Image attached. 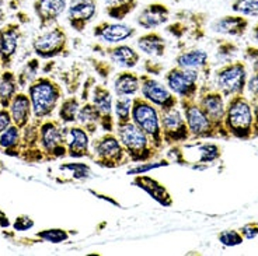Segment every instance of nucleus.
Masks as SVG:
<instances>
[{"instance_id":"obj_1","label":"nucleus","mask_w":258,"mask_h":256,"mask_svg":"<svg viewBox=\"0 0 258 256\" xmlns=\"http://www.w3.org/2000/svg\"><path fill=\"white\" fill-rule=\"evenodd\" d=\"M28 97L32 105V118L48 119L63 98V90L51 77H37L28 86Z\"/></svg>"},{"instance_id":"obj_2","label":"nucleus","mask_w":258,"mask_h":256,"mask_svg":"<svg viewBox=\"0 0 258 256\" xmlns=\"http://www.w3.org/2000/svg\"><path fill=\"white\" fill-rule=\"evenodd\" d=\"M252 107L250 100L241 96H234L226 103L225 129L229 137L237 140H251Z\"/></svg>"},{"instance_id":"obj_3","label":"nucleus","mask_w":258,"mask_h":256,"mask_svg":"<svg viewBox=\"0 0 258 256\" xmlns=\"http://www.w3.org/2000/svg\"><path fill=\"white\" fill-rule=\"evenodd\" d=\"M115 133L128 154L131 162L139 164L145 161L156 160L159 157L160 151L152 146L148 136L132 121L126 123H116Z\"/></svg>"},{"instance_id":"obj_4","label":"nucleus","mask_w":258,"mask_h":256,"mask_svg":"<svg viewBox=\"0 0 258 256\" xmlns=\"http://www.w3.org/2000/svg\"><path fill=\"white\" fill-rule=\"evenodd\" d=\"M131 121L148 136L152 146L156 150H159L161 153L166 148L163 143V136H161L160 111L153 104L149 103L148 100H145L142 96L134 97Z\"/></svg>"},{"instance_id":"obj_5","label":"nucleus","mask_w":258,"mask_h":256,"mask_svg":"<svg viewBox=\"0 0 258 256\" xmlns=\"http://www.w3.org/2000/svg\"><path fill=\"white\" fill-rule=\"evenodd\" d=\"M91 150L94 155L93 162H96V165L101 168L115 169L131 162L128 154L115 133L104 132V135L93 139Z\"/></svg>"},{"instance_id":"obj_6","label":"nucleus","mask_w":258,"mask_h":256,"mask_svg":"<svg viewBox=\"0 0 258 256\" xmlns=\"http://www.w3.org/2000/svg\"><path fill=\"white\" fill-rule=\"evenodd\" d=\"M32 51L39 59L69 56V37L62 26H52L32 39Z\"/></svg>"},{"instance_id":"obj_7","label":"nucleus","mask_w":258,"mask_h":256,"mask_svg":"<svg viewBox=\"0 0 258 256\" xmlns=\"http://www.w3.org/2000/svg\"><path fill=\"white\" fill-rule=\"evenodd\" d=\"M207 14L192 10H178L174 13V21L166 27V31L178 39V45L182 41H200L205 37Z\"/></svg>"},{"instance_id":"obj_8","label":"nucleus","mask_w":258,"mask_h":256,"mask_svg":"<svg viewBox=\"0 0 258 256\" xmlns=\"http://www.w3.org/2000/svg\"><path fill=\"white\" fill-rule=\"evenodd\" d=\"M39 147L45 154L46 161L68 157L64 125L59 119H42L39 125Z\"/></svg>"},{"instance_id":"obj_9","label":"nucleus","mask_w":258,"mask_h":256,"mask_svg":"<svg viewBox=\"0 0 258 256\" xmlns=\"http://www.w3.org/2000/svg\"><path fill=\"white\" fill-rule=\"evenodd\" d=\"M215 83L216 90H219L226 98L244 94L247 86V69L244 62L234 60L223 64L216 70Z\"/></svg>"},{"instance_id":"obj_10","label":"nucleus","mask_w":258,"mask_h":256,"mask_svg":"<svg viewBox=\"0 0 258 256\" xmlns=\"http://www.w3.org/2000/svg\"><path fill=\"white\" fill-rule=\"evenodd\" d=\"M197 103L200 105V108L204 111V114L208 116V119L212 122L219 137L229 139V135L225 129L226 103L223 94L219 90L209 89L204 84L202 89H200Z\"/></svg>"},{"instance_id":"obj_11","label":"nucleus","mask_w":258,"mask_h":256,"mask_svg":"<svg viewBox=\"0 0 258 256\" xmlns=\"http://www.w3.org/2000/svg\"><path fill=\"white\" fill-rule=\"evenodd\" d=\"M201 71L174 66L164 73V83L178 100H197Z\"/></svg>"},{"instance_id":"obj_12","label":"nucleus","mask_w":258,"mask_h":256,"mask_svg":"<svg viewBox=\"0 0 258 256\" xmlns=\"http://www.w3.org/2000/svg\"><path fill=\"white\" fill-rule=\"evenodd\" d=\"M178 107L182 111L187 126L191 133V140H204V139H218L219 135L208 119L204 111L200 108L197 100H180Z\"/></svg>"},{"instance_id":"obj_13","label":"nucleus","mask_w":258,"mask_h":256,"mask_svg":"<svg viewBox=\"0 0 258 256\" xmlns=\"http://www.w3.org/2000/svg\"><path fill=\"white\" fill-rule=\"evenodd\" d=\"M160 125L163 143L166 148L173 144H185L191 140L187 122L178 107L166 112H160Z\"/></svg>"},{"instance_id":"obj_14","label":"nucleus","mask_w":258,"mask_h":256,"mask_svg":"<svg viewBox=\"0 0 258 256\" xmlns=\"http://www.w3.org/2000/svg\"><path fill=\"white\" fill-rule=\"evenodd\" d=\"M139 77H141V94L145 100H148L149 103L157 107L160 112H166L178 107L180 104L178 97L173 94L166 84L160 83L149 73H142L139 74Z\"/></svg>"},{"instance_id":"obj_15","label":"nucleus","mask_w":258,"mask_h":256,"mask_svg":"<svg viewBox=\"0 0 258 256\" xmlns=\"http://www.w3.org/2000/svg\"><path fill=\"white\" fill-rule=\"evenodd\" d=\"M91 104L98 116V125L104 132L115 133V115H114V100L112 93L104 83L94 84L91 91Z\"/></svg>"},{"instance_id":"obj_16","label":"nucleus","mask_w":258,"mask_h":256,"mask_svg":"<svg viewBox=\"0 0 258 256\" xmlns=\"http://www.w3.org/2000/svg\"><path fill=\"white\" fill-rule=\"evenodd\" d=\"M64 136L68 157L75 160L87 158L93 161L94 155L91 150V136L83 126H80L79 123L64 125Z\"/></svg>"},{"instance_id":"obj_17","label":"nucleus","mask_w":258,"mask_h":256,"mask_svg":"<svg viewBox=\"0 0 258 256\" xmlns=\"http://www.w3.org/2000/svg\"><path fill=\"white\" fill-rule=\"evenodd\" d=\"M98 13V0H71L66 9V20L75 32L83 34Z\"/></svg>"},{"instance_id":"obj_18","label":"nucleus","mask_w":258,"mask_h":256,"mask_svg":"<svg viewBox=\"0 0 258 256\" xmlns=\"http://www.w3.org/2000/svg\"><path fill=\"white\" fill-rule=\"evenodd\" d=\"M91 49L100 53L110 62L122 67V69H135L138 64L141 63L142 56L141 53L134 49L132 46L125 44H116V45H101V44H93Z\"/></svg>"},{"instance_id":"obj_19","label":"nucleus","mask_w":258,"mask_h":256,"mask_svg":"<svg viewBox=\"0 0 258 256\" xmlns=\"http://www.w3.org/2000/svg\"><path fill=\"white\" fill-rule=\"evenodd\" d=\"M136 28L121 21H101L93 28V37L108 45L122 44L136 35Z\"/></svg>"},{"instance_id":"obj_20","label":"nucleus","mask_w":258,"mask_h":256,"mask_svg":"<svg viewBox=\"0 0 258 256\" xmlns=\"http://www.w3.org/2000/svg\"><path fill=\"white\" fill-rule=\"evenodd\" d=\"M21 28L19 23H9L0 28V60L3 69H10L19 49Z\"/></svg>"},{"instance_id":"obj_21","label":"nucleus","mask_w":258,"mask_h":256,"mask_svg":"<svg viewBox=\"0 0 258 256\" xmlns=\"http://www.w3.org/2000/svg\"><path fill=\"white\" fill-rule=\"evenodd\" d=\"M132 186L139 188L141 191L148 193L149 198L153 199L157 205L163 206V207H171L174 205V199L171 196V193L168 192L167 188L163 185L160 181H157L148 174L134 175Z\"/></svg>"},{"instance_id":"obj_22","label":"nucleus","mask_w":258,"mask_h":256,"mask_svg":"<svg viewBox=\"0 0 258 256\" xmlns=\"http://www.w3.org/2000/svg\"><path fill=\"white\" fill-rule=\"evenodd\" d=\"M34 13L38 17L39 30H46L55 26L59 17L66 12V0H34L32 3Z\"/></svg>"},{"instance_id":"obj_23","label":"nucleus","mask_w":258,"mask_h":256,"mask_svg":"<svg viewBox=\"0 0 258 256\" xmlns=\"http://www.w3.org/2000/svg\"><path fill=\"white\" fill-rule=\"evenodd\" d=\"M170 16H171V10L167 5L150 3L143 7L136 16V24L146 31H153L156 28L167 24Z\"/></svg>"},{"instance_id":"obj_24","label":"nucleus","mask_w":258,"mask_h":256,"mask_svg":"<svg viewBox=\"0 0 258 256\" xmlns=\"http://www.w3.org/2000/svg\"><path fill=\"white\" fill-rule=\"evenodd\" d=\"M250 26V21L245 16L232 14L219 17L211 24V30L216 34L229 35V37H243Z\"/></svg>"},{"instance_id":"obj_25","label":"nucleus","mask_w":258,"mask_h":256,"mask_svg":"<svg viewBox=\"0 0 258 256\" xmlns=\"http://www.w3.org/2000/svg\"><path fill=\"white\" fill-rule=\"evenodd\" d=\"M9 112L16 126L24 129L32 121V105L26 93H17L9 105Z\"/></svg>"},{"instance_id":"obj_26","label":"nucleus","mask_w":258,"mask_h":256,"mask_svg":"<svg viewBox=\"0 0 258 256\" xmlns=\"http://www.w3.org/2000/svg\"><path fill=\"white\" fill-rule=\"evenodd\" d=\"M175 66L182 69H194L204 74H209V55L202 49H187L181 51L175 56Z\"/></svg>"},{"instance_id":"obj_27","label":"nucleus","mask_w":258,"mask_h":256,"mask_svg":"<svg viewBox=\"0 0 258 256\" xmlns=\"http://www.w3.org/2000/svg\"><path fill=\"white\" fill-rule=\"evenodd\" d=\"M112 89L116 97H135L141 91V77L132 69H125L115 76Z\"/></svg>"},{"instance_id":"obj_28","label":"nucleus","mask_w":258,"mask_h":256,"mask_svg":"<svg viewBox=\"0 0 258 256\" xmlns=\"http://www.w3.org/2000/svg\"><path fill=\"white\" fill-rule=\"evenodd\" d=\"M136 46L139 51L146 53L150 58H163L166 55L167 42L163 38L160 32L153 30V31L143 34L136 39Z\"/></svg>"},{"instance_id":"obj_29","label":"nucleus","mask_w":258,"mask_h":256,"mask_svg":"<svg viewBox=\"0 0 258 256\" xmlns=\"http://www.w3.org/2000/svg\"><path fill=\"white\" fill-rule=\"evenodd\" d=\"M139 6V0H105L104 12L114 21H123Z\"/></svg>"},{"instance_id":"obj_30","label":"nucleus","mask_w":258,"mask_h":256,"mask_svg":"<svg viewBox=\"0 0 258 256\" xmlns=\"http://www.w3.org/2000/svg\"><path fill=\"white\" fill-rule=\"evenodd\" d=\"M17 74L10 69H3L0 73V107L9 108L14 96L19 93Z\"/></svg>"},{"instance_id":"obj_31","label":"nucleus","mask_w":258,"mask_h":256,"mask_svg":"<svg viewBox=\"0 0 258 256\" xmlns=\"http://www.w3.org/2000/svg\"><path fill=\"white\" fill-rule=\"evenodd\" d=\"M0 151L10 157H20L21 153V129L10 125L0 135Z\"/></svg>"},{"instance_id":"obj_32","label":"nucleus","mask_w":258,"mask_h":256,"mask_svg":"<svg viewBox=\"0 0 258 256\" xmlns=\"http://www.w3.org/2000/svg\"><path fill=\"white\" fill-rule=\"evenodd\" d=\"M80 100L75 94H71L66 98H62V101L58 107V119L63 125H72L78 123V112L80 109Z\"/></svg>"},{"instance_id":"obj_33","label":"nucleus","mask_w":258,"mask_h":256,"mask_svg":"<svg viewBox=\"0 0 258 256\" xmlns=\"http://www.w3.org/2000/svg\"><path fill=\"white\" fill-rule=\"evenodd\" d=\"M78 123L80 126H83L89 135L94 136L97 130L100 128L98 125V116L91 101H84L83 105H80V109L78 112Z\"/></svg>"},{"instance_id":"obj_34","label":"nucleus","mask_w":258,"mask_h":256,"mask_svg":"<svg viewBox=\"0 0 258 256\" xmlns=\"http://www.w3.org/2000/svg\"><path fill=\"white\" fill-rule=\"evenodd\" d=\"M197 146H198V160L197 164H194L192 168H200V164L208 165L211 162L220 160L222 157V150L218 144L215 143H200V140H197Z\"/></svg>"},{"instance_id":"obj_35","label":"nucleus","mask_w":258,"mask_h":256,"mask_svg":"<svg viewBox=\"0 0 258 256\" xmlns=\"http://www.w3.org/2000/svg\"><path fill=\"white\" fill-rule=\"evenodd\" d=\"M59 169L71 175L68 182L87 181L93 177V169L87 162H66V164H60Z\"/></svg>"},{"instance_id":"obj_36","label":"nucleus","mask_w":258,"mask_h":256,"mask_svg":"<svg viewBox=\"0 0 258 256\" xmlns=\"http://www.w3.org/2000/svg\"><path fill=\"white\" fill-rule=\"evenodd\" d=\"M75 234H76V231H69L64 228H46V230L38 231L35 234V238L42 242L62 243L69 241V238Z\"/></svg>"},{"instance_id":"obj_37","label":"nucleus","mask_w":258,"mask_h":256,"mask_svg":"<svg viewBox=\"0 0 258 256\" xmlns=\"http://www.w3.org/2000/svg\"><path fill=\"white\" fill-rule=\"evenodd\" d=\"M39 58H32L27 62L23 69L17 73V83L21 89L28 87L30 84L38 77L39 71Z\"/></svg>"},{"instance_id":"obj_38","label":"nucleus","mask_w":258,"mask_h":256,"mask_svg":"<svg viewBox=\"0 0 258 256\" xmlns=\"http://www.w3.org/2000/svg\"><path fill=\"white\" fill-rule=\"evenodd\" d=\"M132 105H134V97H116L115 103H114L115 123L131 122Z\"/></svg>"},{"instance_id":"obj_39","label":"nucleus","mask_w":258,"mask_h":256,"mask_svg":"<svg viewBox=\"0 0 258 256\" xmlns=\"http://www.w3.org/2000/svg\"><path fill=\"white\" fill-rule=\"evenodd\" d=\"M230 9L245 17H258V0H234Z\"/></svg>"},{"instance_id":"obj_40","label":"nucleus","mask_w":258,"mask_h":256,"mask_svg":"<svg viewBox=\"0 0 258 256\" xmlns=\"http://www.w3.org/2000/svg\"><path fill=\"white\" fill-rule=\"evenodd\" d=\"M87 60L90 62L91 67L94 69V71L97 73V76L100 77L104 81V84L108 81V78L112 74L114 71V63L110 62V60H103V59H96L90 56L87 58Z\"/></svg>"},{"instance_id":"obj_41","label":"nucleus","mask_w":258,"mask_h":256,"mask_svg":"<svg viewBox=\"0 0 258 256\" xmlns=\"http://www.w3.org/2000/svg\"><path fill=\"white\" fill-rule=\"evenodd\" d=\"M218 241L226 248H233L244 242V238L239 230H223L218 234Z\"/></svg>"},{"instance_id":"obj_42","label":"nucleus","mask_w":258,"mask_h":256,"mask_svg":"<svg viewBox=\"0 0 258 256\" xmlns=\"http://www.w3.org/2000/svg\"><path fill=\"white\" fill-rule=\"evenodd\" d=\"M171 164L167 158H163L160 161H145V162H139L136 164L135 166L129 168L128 169V175H141V174H148L149 171L152 169H156V168H161V166H168Z\"/></svg>"},{"instance_id":"obj_43","label":"nucleus","mask_w":258,"mask_h":256,"mask_svg":"<svg viewBox=\"0 0 258 256\" xmlns=\"http://www.w3.org/2000/svg\"><path fill=\"white\" fill-rule=\"evenodd\" d=\"M34 225H35V221L30 216H27V214L17 216L16 220H14V223H12L14 232H23V231L31 230Z\"/></svg>"},{"instance_id":"obj_44","label":"nucleus","mask_w":258,"mask_h":256,"mask_svg":"<svg viewBox=\"0 0 258 256\" xmlns=\"http://www.w3.org/2000/svg\"><path fill=\"white\" fill-rule=\"evenodd\" d=\"M239 51L237 46L232 41H220L219 46H218V56L223 59L230 58L236 52Z\"/></svg>"},{"instance_id":"obj_45","label":"nucleus","mask_w":258,"mask_h":256,"mask_svg":"<svg viewBox=\"0 0 258 256\" xmlns=\"http://www.w3.org/2000/svg\"><path fill=\"white\" fill-rule=\"evenodd\" d=\"M239 231L244 239H254L258 237V223H247Z\"/></svg>"},{"instance_id":"obj_46","label":"nucleus","mask_w":258,"mask_h":256,"mask_svg":"<svg viewBox=\"0 0 258 256\" xmlns=\"http://www.w3.org/2000/svg\"><path fill=\"white\" fill-rule=\"evenodd\" d=\"M163 63L160 62H155V60H145L143 63V69H145V73H149V74H161L163 71Z\"/></svg>"},{"instance_id":"obj_47","label":"nucleus","mask_w":258,"mask_h":256,"mask_svg":"<svg viewBox=\"0 0 258 256\" xmlns=\"http://www.w3.org/2000/svg\"><path fill=\"white\" fill-rule=\"evenodd\" d=\"M10 125H13L12 115L9 112V108H0V135L6 130Z\"/></svg>"},{"instance_id":"obj_48","label":"nucleus","mask_w":258,"mask_h":256,"mask_svg":"<svg viewBox=\"0 0 258 256\" xmlns=\"http://www.w3.org/2000/svg\"><path fill=\"white\" fill-rule=\"evenodd\" d=\"M96 84V78L93 76H89L84 80V87L82 91V101H89V96H90V91H93V87Z\"/></svg>"},{"instance_id":"obj_49","label":"nucleus","mask_w":258,"mask_h":256,"mask_svg":"<svg viewBox=\"0 0 258 256\" xmlns=\"http://www.w3.org/2000/svg\"><path fill=\"white\" fill-rule=\"evenodd\" d=\"M247 90L250 91V94L252 97H258V70H255V73L252 74L251 78L247 81Z\"/></svg>"},{"instance_id":"obj_50","label":"nucleus","mask_w":258,"mask_h":256,"mask_svg":"<svg viewBox=\"0 0 258 256\" xmlns=\"http://www.w3.org/2000/svg\"><path fill=\"white\" fill-rule=\"evenodd\" d=\"M10 227H12V221L9 220L6 213L0 209V228H2V230H7V228H10Z\"/></svg>"},{"instance_id":"obj_51","label":"nucleus","mask_w":258,"mask_h":256,"mask_svg":"<svg viewBox=\"0 0 258 256\" xmlns=\"http://www.w3.org/2000/svg\"><path fill=\"white\" fill-rule=\"evenodd\" d=\"M252 38H254V41L258 44V23L252 27Z\"/></svg>"},{"instance_id":"obj_52","label":"nucleus","mask_w":258,"mask_h":256,"mask_svg":"<svg viewBox=\"0 0 258 256\" xmlns=\"http://www.w3.org/2000/svg\"><path fill=\"white\" fill-rule=\"evenodd\" d=\"M3 169H5V165H3V162L0 161V175H2V173H3Z\"/></svg>"},{"instance_id":"obj_53","label":"nucleus","mask_w":258,"mask_h":256,"mask_svg":"<svg viewBox=\"0 0 258 256\" xmlns=\"http://www.w3.org/2000/svg\"><path fill=\"white\" fill-rule=\"evenodd\" d=\"M3 71V66H2V60H0V73Z\"/></svg>"},{"instance_id":"obj_54","label":"nucleus","mask_w":258,"mask_h":256,"mask_svg":"<svg viewBox=\"0 0 258 256\" xmlns=\"http://www.w3.org/2000/svg\"><path fill=\"white\" fill-rule=\"evenodd\" d=\"M0 108H2V107H0Z\"/></svg>"}]
</instances>
